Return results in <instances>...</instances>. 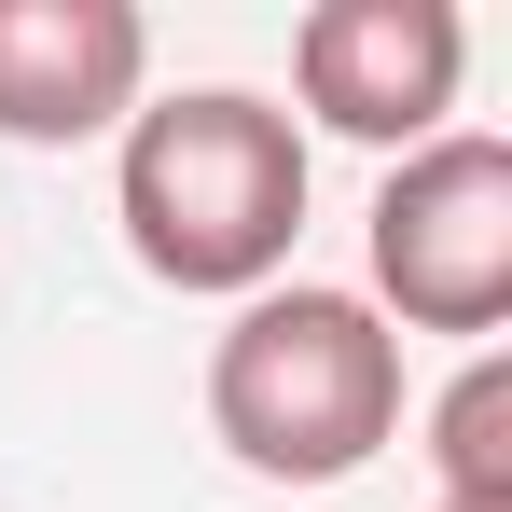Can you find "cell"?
<instances>
[{
  "label": "cell",
  "instance_id": "6",
  "mask_svg": "<svg viewBox=\"0 0 512 512\" xmlns=\"http://www.w3.org/2000/svg\"><path fill=\"white\" fill-rule=\"evenodd\" d=\"M429 471H443V512H512V360L499 346L429 402Z\"/></svg>",
  "mask_w": 512,
  "mask_h": 512
},
{
  "label": "cell",
  "instance_id": "3",
  "mask_svg": "<svg viewBox=\"0 0 512 512\" xmlns=\"http://www.w3.org/2000/svg\"><path fill=\"white\" fill-rule=\"evenodd\" d=\"M374 291L402 333H499L512 319V139H429L374 180Z\"/></svg>",
  "mask_w": 512,
  "mask_h": 512
},
{
  "label": "cell",
  "instance_id": "4",
  "mask_svg": "<svg viewBox=\"0 0 512 512\" xmlns=\"http://www.w3.org/2000/svg\"><path fill=\"white\" fill-rule=\"evenodd\" d=\"M291 84L360 153H429L471 84V14L457 0H319L291 28Z\"/></svg>",
  "mask_w": 512,
  "mask_h": 512
},
{
  "label": "cell",
  "instance_id": "2",
  "mask_svg": "<svg viewBox=\"0 0 512 512\" xmlns=\"http://www.w3.org/2000/svg\"><path fill=\"white\" fill-rule=\"evenodd\" d=\"M208 429L263 485H346L402 443V333L360 291H250L236 333L208 346Z\"/></svg>",
  "mask_w": 512,
  "mask_h": 512
},
{
  "label": "cell",
  "instance_id": "5",
  "mask_svg": "<svg viewBox=\"0 0 512 512\" xmlns=\"http://www.w3.org/2000/svg\"><path fill=\"white\" fill-rule=\"evenodd\" d=\"M139 84H153L139 0H0V139H28V153L111 139Z\"/></svg>",
  "mask_w": 512,
  "mask_h": 512
},
{
  "label": "cell",
  "instance_id": "1",
  "mask_svg": "<svg viewBox=\"0 0 512 512\" xmlns=\"http://www.w3.org/2000/svg\"><path fill=\"white\" fill-rule=\"evenodd\" d=\"M125 250L167 291H277V263L305 236V125L250 84H180L125 111Z\"/></svg>",
  "mask_w": 512,
  "mask_h": 512
}]
</instances>
